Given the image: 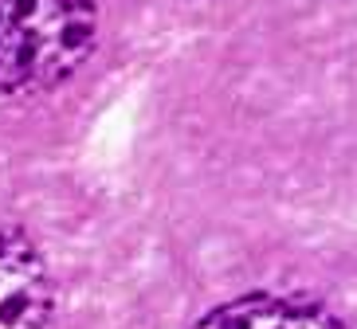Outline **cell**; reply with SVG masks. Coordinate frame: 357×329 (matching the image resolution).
Here are the masks:
<instances>
[{"instance_id": "cell-1", "label": "cell", "mask_w": 357, "mask_h": 329, "mask_svg": "<svg viewBox=\"0 0 357 329\" xmlns=\"http://www.w3.org/2000/svg\"><path fill=\"white\" fill-rule=\"evenodd\" d=\"M98 43L95 0H0V95H47Z\"/></svg>"}, {"instance_id": "cell-2", "label": "cell", "mask_w": 357, "mask_h": 329, "mask_svg": "<svg viewBox=\"0 0 357 329\" xmlns=\"http://www.w3.org/2000/svg\"><path fill=\"white\" fill-rule=\"evenodd\" d=\"M55 310L52 271L24 232L0 227V329H47Z\"/></svg>"}, {"instance_id": "cell-3", "label": "cell", "mask_w": 357, "mask_h": 329, "mask_svg": "<svg viewBox=\"0 0 357 329\" xmlns=\"http://www.w3.org/2000/svg\"><path fill=\"white\" fill-rule=\"evenodd\" d=\"M192 329H346L322 306L279 294H243L208 310Z\"/></svg>"}]
</instances>
